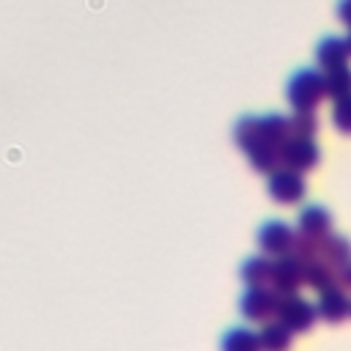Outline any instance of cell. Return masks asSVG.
I'll return each instance as SVG.
<instances>
[{"label":"cell","instance_id":"obj_11","mask_svg":"<svg viewBox=\"0 0 351 351\" xmlns=\"http://www.w3.org/2000/svg\"><path fill=\"white\" fill-rule=\"evenodd\" d=\"M244 154H247L250 165H252L258 173H269V170H274V167L280 165V156H277V145L266 143L263 137L252 140V143L244 148Z\"/></svg>","mask_w":351,"mask_h":351},{"label":"cell","instance_id":"obj_21","mask_svg":"<svg viewBox=\"0 0 351 351\" xmlns=\"http://www.w3.org/2000/svg\"><path fill=\"white\" fill-rule=\"evenodd\" d=\"M261 137V126H258V118L255 115H241L233 126V140L239 148H247L252 140Z\"/></svg>","mask_w":351,"mask_h":351},{"label":"cell","instance_id":"obj_2","mask_svg":"<svg viewBox=\"0 0 351 351\" xmlns=\"http://www.w3.org/2000/svg\"><path fill=\"white\" fill-rule=\"evenodd\" d=\"M277 321H282L291 332H310L318 313L315 304H310L307 299L296 296V293H280L277 296V307H274Z\"/></svg>","mask_w":351,"mask_h":351},{"label":"cell","instance_id":"obj_10","mask_svg":"<svg viewBox=\"0 0 351 351\" xmlns=\"http://www.w3.org/2000/svg\"><path fill=\"white\" fill-rule=\"evenodd\" d=\"M318 261L329 263L332 269H340L343 263H348V261H351V241H348V239H343V236H332V233H326V236L321 239Z\"/></svg>","mask_w":351,"mask_h":351},{"label":"cell","instance_id":"obj_5","mask_svg":"<svg viewBox=\"0 0 351 351\" xmlns=\"http://www.w3.org/2000/svg\"><path fill=\"white\" fill-rule=\"evenodd\" d=\"M277 156L285 167H293L299 173L310 170L318 165V145L313 143V137H288L280 148H277Z\"/></svg>","mask_w":351,"mask_h":351},{"label":"cell","instance_id":"obj_26","mask_svg":"<svg viewBox=\"0 0 351 351\" xmlns=\"http://www.w3.org/2000/svg\"><path fill=\"white\" fill-rule=\"evenodd\" d=\"M348 313H351V307H348Z\"/></svg>","mask_w":351,"mask_h":351},{"label":"cell","instance_id":"obj_24","mask_svg":"<svg viewBox=\"0 0 351 351\" xmlns=\"http://www.w3.org/2000/svg\"><path fill=\"white\" fill-rule=\"evenodd\" d=\"M337 16L351 27V0H340L337 3Z\"/></svg>","mask_w":351,"mask_h":351},{"label":"cell","instance_id":"obj_25","mask_svg":"<svg viewBox=\"0 0 351 351\" xmlns=\"http://www.w3.org/2000/svg\"><path fill=\"white\" fill-rule=\"evenodd\" d=\"M346 47H348V55H351V27H348V36H346Z\"/></svg>","mask_w":351,"mask_h":351},{"label":"cell","instance_id":"obj_15","mask_svg":"<svg viewBox=\"0 0 351 351\" xmlns=\"http://www.w3.org/2000/svg\"><path fill=\"white\" fill-rule=\"evenodd\" d=\"M304 282L321 293V291L337 285V269H332L324 261H310V263H304Z\"/></svg>","mask_w":351,"mask_h":351},{"label":"cell","instance_id":"obj_13","mask_svg":"<svg viewBox=\"0 0 351 351\" xmlns=\"http://www.w3.org/2000/svg\"><path fill=\"white\" fill-rule=\"evenodd\" d=\"M258 126H261V137L271 145H282L288 137H291V126H288V118L285 115H277V112H269L263 118H258Z\"/></svg>","mask_w":351,"mask_h":351},{"label":"cell","instance_id":"obj_16","mask_svg":"<svg viewBox=\"0 0 351 351\" xmlns=\"http://www.w3.org/2000/svg\"><path fill=\"white\" fill-rule=\"evenodd\" d=\"M348 93H351V69L346 63L335 66V69H326V74H324V96L340 99V96H348Z\"/></svg>","mask_w":351,"mask_h":351},{"label":"cell","instance_id":"obj_6","mask_svg":"<svg viewBox=\"0 0 351 351\" xmlns=\"http://www.w3.org/2000/svg\"><path fill=\"white\" fill-rule=\"evenodd\" d=\"M274 307H277V293H274V288H266V285H252L239 299V310L250 321H266V318H271L274 315Z\"/></svg>","mask_w":351,"mask_h":351},{"label":"cell","instance_id":"obj_19","mask_svg":"<svg viewBox=\"0 0 351 351\" xmlns=\"http://www.w3.org/2000/svg\"><path fill=\"white\" fill-rule=\"evenodd\" d=\"M222 348L225 351H255V348H261V343H258V335L252 329L236 326V329H228L222 335Z\"/></svg>","mask_w":351,"mask_h":351},{"label":"cell","instance_id":"obj_12","mask_svg":"<svg viewBox=\"0 0 351 351\" xmlns=\"http://www.w3.org/2000/svg\"><path fill=\"white\" fill-rule=\"evenodd\" d=\"M299 230L302 233H310V236H324V233L332 230V214L324 206L313 203V206L302 208V214H299Z\"/></svg>","mask_w":351,"mask_h":351},{"label":"cell","instance_id":"obj_18","mask_svg":"<svg viewBox=\"0 0 351 351\" xmlns=\"http://www.w3.org/2000/svg\"><path fill=\"white\" fill-rule=\"evenodd\" d=\"M326 236V233H324ZM324 236H310V233H293V241H291V255L302 263H310V261H318V252H321V239Z\"/></svg>","mask_w":351,"mask_h":351},{"label":"cell","instance_id":"obj_22","mask_svg":"<svg viewBox=\"0 0 351 351\" xmlns=\"http://www.w3.org/2000/svg\"><path fill=\"white\" fill-rule=\"evenodd\" d=\"M332 121L343 134H351V93L335 99V110H332Z\"/></svg>","mask_w":351,"mask_h":351},{"label":"cell","instance_id":"obj_1","mask_svg":"<svg viewBox=\"0 0 351 351\" xmlns=\"http://www.w3.org/2000/svg\"><path fill=\"white\" fill-rule=\"evenodd\" d=\"M285 96L293 110H315V104L324 99V74L318 69L293 71L285 85Z\"/></svg>","mask_w":351,"mask_h":351},{"label":"cell","instance_id":"obj_17","mask_svg":"<svg viewBox=\"0 0 351 351\" xmlns=\"http://www.w3.org/2000/svg\"><path fill=\"white\" fill-rule=\"evenodd\" d=\"M291 335H293V332H291L282 321H269V324L261 329L258 343H261L263 348H269V351H282V348L291 346Z\"/></svg>","mask_w":351,"mask_h":351},{"label":"cell","instance_id":"obj_3","mask_svg":"<svg viewBox=\"0 0 351 351\" xmlns=\"http://www.w3.org/2000/svg\"><path fill=\"white\" fill-rule=\"evenodd\" d=\"M269 176V195L274 203H282V206H293L304 197V178L299 170L293 167H274L266 173Z\"/></svg>","mask_w":351,"mask_h":351},{"label":"cell","instance_id":"obj_4","mask_svg":"<svg viewBox=\"0 0 351 351\" xmlns=\"http://www.w3.org/2000/svg\"><path fill=\"white\" fill-rule=\"evenodd\" d=\"M304 282V263L296 261L291 252L277 255V261H271V271H269V285L274 288V293H296Z\"/></svg>","mask_w":351,"mask_h":351},{"label":"cell","instance_id":"obj_8","mask_svg":"<svg viewBox=\"0 0 351 351\" xmlns=\"http://www.w3.org/2000/svg\"><path fill=\"white\" fill-rule=\"evenodd\" d=\"M348 307H351V299L346 296V288L332 285V288L321 291V299L315 304V313H318V318H324L329 324H337V321H343L348 315Z\"/></svg>","mask_w":351,"mask_h":351},{"label":"cell","instance_id":"obj_7","mask_svg":"<svg viewBox=\"0 0 351 351\" xmlns=\"http://www.w3.org/2000/svg\"><path fill=\"white\" fill-rule=\"evenodd\" d=\"M291 241H293V230L280 222V219H269L258 228V247L263 255H282L291 250Z\"/></svg>","mask_w":351,"mask_h":351},{"label":"cell","instance_id":"obj_9","mask_svg":"<svg viewBox=\"0 0 351 351\" xmlns=\"http://www.w3.org/2000/svg\"><path fill=\"white\" fill-rule=\"evenodd\" d=\"M315 60H318V66H324V69L343 66V63L348 60L346 38H337V36H326V38H321L318 47H315Z\"/></svg>","mask_w":351,"mask_h":351},{"label":"cell","instance_id":"obj_14","mask_svg":"<svg viewBox=\"0 0 351 351\" xmlns=\"http://www.w3.org/2000/svg\"><path fill=\"white\" fill-rule=\"evenodd\" d=\"M269 271H271V261L266 255H252L241 263V282L247 288L252 285H269Z\"/></svg>","mask_w":351,"mask_h":351},{"label":"cell","instance_id":"obj_23","mask_svg":"<svg viewBox=\"0 0 351 351\" xmlns=\"http://www.w3.org/2000/svg\"><path fill=\"white\" fill-rule=\"evenodd\" d=\"M337 285L351 291V261H348V263H343V266L337 269Z\"/></svg>","mask_w":351,"mask_h":351},{"label":"cell","instance_id":"obj_20","mask_svg":"<svg viewBox=\"0 0 351 351\" xmlns=\"http://www.w3.org/2000/svg\"><path fill=\"white\" fill-rule=\"evenodd\" d=\"M288 126L293 137H313L318 132V118L313 110H296L293 118H288Z\"/></svg>","mask_w":351,"mask_h":351}]
</instances>
